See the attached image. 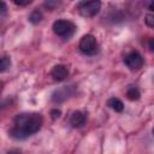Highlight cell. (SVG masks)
<instances>
[{
  "label": "cell",
  "mask_w": 154,
  "mask_h": 154,
  "mask_svg": "<svg viewBox=\"0 0 154 154\" xmlns=\"http://www.w3.org/2000/svg\"><path fill=\"white\" fill-rule=\"evenodd\" d=\"M6 154H22V152L18 150V149H11V150H8Z\"/></svg>",
  "instance_id": "obj_19"
},
{
  "label": "cell",
  "mask_w": 154,
  "mask_h": 154,
  "mask_svg": "<svg viewBox=\"0 0 154 154\" xmlns=\"http://www.w3.org/2000/svg\"><path fill=\"white\" fill-rule=\"evenodd\" d=\"M42 18H43L42 12H41L38 8H35V10L30 13V16H29V22L32 23V24H38V23L42 20Z\"/></svg>",
  "instance_id": "obj_11"
},
{
  "label": "cell",
  "mask_w": 154,
  "mask_h": 154,
  "mask_svg": "<svg viewBox=\"0 0 154 154\" xmlns=\"http://www.w3.org/2000/svg\"><path fill=\"white\" fill-rule=\"evenodd\" d=\"M52 29L54 34L61 38H70L76 30V25L67 19H58L53 23Z\"/></svg>",
  "instance_id": "obj_2"
},
{
  "label": "cell",
  "mask_w": 154,
  "mask_h": 154,
  "mask_svg": "<svg viewBox=\"0 0 154 154\" xmlns=\"http://www.w3.org/2000/svg\"><path fill=\"white\" fill-rule=\"evenodd\" d=\"M78 48L85 55H94L97 52V42L95 36H93L91 34H87L82 36L78 43Z\"/></svg>",
  "instance_id": "obj_3"
},
{
  "label": "cell",
  "mask_w": 154,
  "mask_h": 154,
  "mask_svg": "<svg viewBox=\"0 0 154 154\" xmlns=\"http://www.w3.org/2000/svg\"><path fill=\"white\" fill-rule=\"evenodd\" d=\"M124 61H125V65L130 70H138V69H141L143 66V58H142V55L137 51L130 52L125 57Z\"/></svg>",
  "instance_id": "obj_6"
},
{
  "label": "cell",
  "mask_w": 154,
  "mask_h": 154,
  "mask_svg": "<svg viewBox=\"0 0 154 154\" xmlns=\"http://www.w3.org/2000/svg\"><path fill=\"white\" fill-rule=\"evenodd\" d=\"M11 67V59L8 57H2L1 60H0V71L1 72H5L6 70H8Z\"/></svg>",
  "instance_id": "obj_12"
},
{
  "label": "cell",
  "mask_w": 154,
  "mask_h": 154,
  "mask_svg": "<svg viewBox=\"0 0 154 154\" xmlns=\"http://www.w3.org/2000/svg\"><path fill=\"white\" fill-rule=\"evenodd\" d=\"M148 8H149L150 11H153V12H154V1H150V2L148 4Z\"/></svg>",
  "instance_id": "obj_20"
},
{
  "label": "cell",
  "mask_w": 154,
  "mask_h": 154,
  "mask_svg": "<svg viewBox=\"0 0 154 154\" xmlns=\"http://www.w3.org/2000/svg\"><path fill=\"white\" fill-rule=\"evenodd\" d=\"M60 114H61L60 109L54 108V109H52V111H51V116H52V118H53V119H58V118L60 117Z\"/></svg>",
  "instance_id": "obj_16"
},
{
  "label": "cell",
  "mask_w": 154,
  "mask_h": 154,
  "mask_svg": "<svg viewBox=\"0 0 154 154\" xmlns=\"http://www.w3.org/2000/svg\"><path fill=\"white\" fill-rule=\"evenodd\" d=\"M48 10H54L55 7H58L59 5H60V1H57V0H48V1H45V4H43Z\"/></svg>",
  "instance_id": "obj_13"
},
{
  "label": "cell",
  "mask_w": 154,
  "mask_h": 154,
  "mask_svg": "<svg viewBox=\"0 0 154 154\" xmlns=\"http://www.w3.org/2000/svg\"><path fill=\"white\" fill-rule=\"evenodd\" d=\"M126 96H128V99L131 100V101H137V100L141 97V93H140L138 88H136V87H134V85H130V87L128 88V90H126Z\"/></svg>",
  "instance_id": "obj_10"
},
{
  "label": "cell",
  "mask_w": 154,
  "mask_h": 154,
  "mask_svg": "<svg viewBox=\"0 0 154 154\" xmlns=\"http://www.w3.org/2000/svg\"><path fill=\"white\" fill-rule=\"evenodd\" d=\"M51 75L54 78V81L61 82V81H64V79L67 78V76H69V69H67V66H65L63 64H58V65H55L52 69Z\"/></svg>",
  "instance_id": "obj_7"
},
{
  "label": "cell",
  "mask_w": 154,
  "mask_h": 154,
  "mask_svg": "<svg viewBox=\"0 0 154 154\" xmlns=\"http://www.w3.org/2000/svg\"><path fill=\"white\" fill-rule=\"evenodd\" d=\"M75 94V87L72 85H64L59 89H55L52 95H51V100L54 103H61L65 100H67L70 96H72Z\"/></svg>",
  "instance_id": "obj_5"
},
{
  "label": "cell",
  "mask_w": 154,
  "mask_h": 154,
  "mask_svg": "<svg viewBox=\"0 0 154 154\" xmlns=\"http://www.w3.org/2000/svg\"><path fill=\"white\" fill-rule=\"evenodd\" d=\"M148 48L152 52H154V38H149L148 40Z\"/></svg>",
  "instance_id": "obj_18"
},
{
  "label": "cell",
  "mask_w": 154,
  "mask_h": 154,
  "mask_svg": "<svg viewBox=\"0 0 154 154\" xmlns=\"http://www.w3.org/2000/svg\"><path fill=\"white\" fill-rule=\"evenodd\" d=\"M144 23L150 26V28H154V14L152 13H148L146 17H144Z\"/></svg>",
  "instance_id": "obj_14"
},
{
  "label": "cell",
  "mask_w": 154,
  "mask_h": 154,
  "mask_svg": "<svg viewBox=\"0 0 154 154\" xmlns=\"http://www.w3.org/2000/svg\"><path fill=\"white\" fill-rule=\"evenodd\" d=\"M101 8V2L100 1H83L78 5V11L79 14L89 18V17H94L99 13Z\"/></svg>",
  "instance_id": "obj_4"
},
{
  "label": "cell",
  "mask_w": 154,
  "mask_h": 154,
  "mask_svg": "<svg viewBox=\"0 0 154 154\" xmlns=\"http://www.w3.org/2000/svg\"><path fill=\"white\" fill-rule=\"evenodd\" d=\"M6 12H7V7H6V4H5V1H1V10H0V13H1V16H5V14H6Z\"/></svg>",
  "instance_id": "obj_17"
},
{
  "label": "cell",
  "mask_w": 154,
  "mask_h": 154,
  "mask_svg": "<svg viewBox=\"0 0 154 154\" xmlns=\"http://www.w3.org/2000/svg\"><path fill=\"white\" fill-rule=\"evenodd\" d=\"M107 106L112 108L114 112H123L124 111V103L118 97H111L107 100Z\"/></svg>",
  "instance_id": "obj_9"
},
{
  "label": "cell",
  "mask_w": 154,
  "mask_h": 154,
  "mask_svg": "<svg viewBox=\"0 0 154 154\" xmlns=\"http://www.w3.org/2000/svg\"><path fill=\"white\" fill-rule=\"evenodd\" d=\"M152 134H153V136H154V126H153V129H152Z\"/></svg>",
  "instance_id": "obj_21"
},
{
  "label": "cell",
  "mask_w": 154,
  "mask_h": 154,
  "mask_svg": "<svg viewBox=\"0 0 154 154\" xmlns=\"http://www.w3.org/2000/svg\"><path fill=\"white\" fill-rule=\"evenodd\" d=\"M43 124V118L38 113H20L14 118V126L10 130V136L14 140H24L36 134Z\"/></svg>",
  "instance_id": "obj_1"
},
{
  "label": "cell",
  "mask_w": 154,
  "mask_h": 154,
  "mask_svg": "<svg viewBox=\"0 0 154 154\" xmlns=\"http://www.w3.org/2000/svg\"><path fill=\"white\" fill-rule=\"evenodd\" d=\"M13 2L19 6H26V5H30L32 2V0H13Z\"/></svg>",
  "instance_id": "obj_15"
},
{
  "label": "cell",
  "mask_w": 154,
  "mask_h": 154,
  "mask_svg": "<svg viewBox=\"0 0 154 154\" xmlns=\"http://www.w3.org/2000/svg\"><path fill=\"white\" fill-rule=\"evenodd\" d=\"M87 122V116L82 111H75L70 117V125L72 128H82Z\"/></svg>",
  "instance_id": "obj_8"
}]
</instances>
